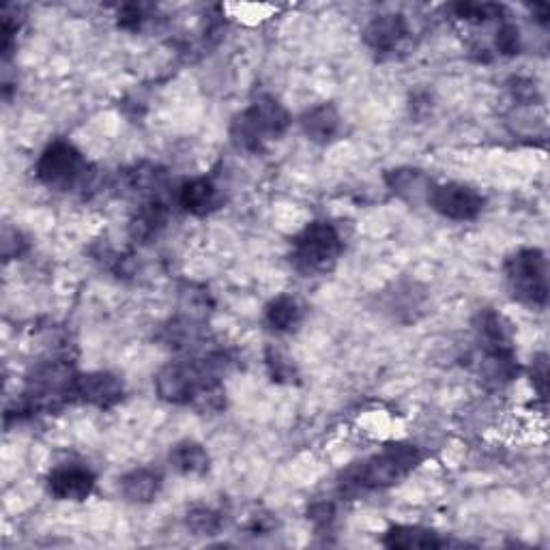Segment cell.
<instances>
[{
  "instance_id": "obj_18",
  "label": "cell",
  "mask_w": 550,
  "mask_h": 550,
  "mask_svg": "<svg viewBox=\"0 0 550 550\" xmlns=\"http://www.w3.org/2000/svg\"><path fill=\"white\" fill-rule=\"evenodd\" d=\"M303 321L301 303L291 295H280L265 308V323L278 334H291Z\"/></svg>"
},
{
  "instance_id": "obj_22",
  "label": "cell",
  "mask_w": 550,
  "mask_h": 550,
  "mask_svg": "<svg viewBox=\"0 0 550 550\" xmlns=\"http://www.w3.org/2000/svg\"><path fill=\"white\" fill-rule=\"evenodd\" d=\"M185 525L194 535H207V538H211V535H217L222 531L224 518L220 512H215L211 508H194L187 512Z\"/></svg>"
},
{
  "instance_id": "obj_20",
  "label": "cell",
  "mask_w": 550,
  "mask_h": 550,
  "mask_svg": "<svg viewBox=\"0 0 550 550\" xmlns=\"http://www.w3.org/2000/svg\"><path fill=\"white\" fill-rule=\"evenodd\" d=\"M166 346L175 351L181 349H190L198 340H200V327L196 318L183 316V318H175V321H170L164 329L162 336H159Z\"/></svg>"
},
{
  "instance_id": "obj_13",
  "label": "cell",
  "mask_w": 550,
  "mask_h": 550,
  "mask_svg": "<svg viewBox=\"0 0 550 550\" xmlns=\"http://www.w3.org/2000/svg\"><path fill=\"white\" fill-rule=\"evenodd\" d=\"M301 129L312 142L329 144L342 132V117L334 104H318L303 114Z\"/></svg>"
},
{
  "instance_id": "obj_14",
  "label": "cell",
  "mask_w": 550,
  "mask_h": 550,
  "mask_svg": "<svg viewBox=\"0 0 550 550\" xmlns=\"http://www.w3.org/2000/svg\"><path fill=\"white\" fill-rule=\"evenodd\" d=\"M166 224H168V207L162 200L149 198L136 209L132 222H129V237L140 243H149L155 237H159V233L166 228Z\"/></svg>"
},
{
  "instance_id": "obj_10",
  "label": "cell",
  "mask_w": 550,
  "mask_h": 550,
  "mask_svg": "<svg viewBox=\"0 0 550 550\" xmlns=\"http://www.w3.org/2000/svg\"><path fill=\"white\" fill-rule=\"evenodd\" d=\"M473 331L477 344L484 353H512L514 349V331L508 318L497 310H480L473 318Z\"/></svg>"
},
{
  "instance_id": "obj_16",
  "label": "cell",
  "mask_w": 550,
  "mask_h": 550,
  "mask_svg": "<svg viewBox=\"0 0 550 550\" xmlns=\"http://www.w3.org/2000/svg\"><path fill=\"white\" fill-rule=\"evenodd\" d=\"M164 486V477L157 469L140 467L123 475L119 484L121 495L132 503H151L157 499L159 490Z\"/></svg>"
},
{
  "instance_id": "obj_31",
  "label": "cell",
  "mask_w": 550,
  "mask_h": 550,
  "mask_svg": "<svg viewBox=\"0 0 550 550\" xmlns=\"http://www.w3.org/2000/svg\"><path fill=\"white\" fill-rule=\"evenodd\" d=\"M273 529V518L269 514H254L250 516L248 531L254 535H265Z\"/></svg>"
},
{
  "instance_id": "obj_11",
  "label": "cell",
  "mask_w": 550,
  "mask_h": 550,
  "mask_svg": "<svg viewBox=\"0 0 550 550\" xmlns=\"http://www.w3.org/2000/svg\"><path fill=\"white\" fill-rule=\"evenodd\" d=\"M409 37L407 18L400 13H383L370 20L364 31L366 46L376 54H394Z\"/></svg>"
},
{
  "instance_id": "obj_29",
  "label": "cell",
  "mask_w": 550,
  "mask_h": 550,
  "mask_svg": "<svg viewBox=\"0 0 550 550\" xmlns=\"http://www.w3.org/2000/svg\"><path fill=\"white\" fill-rule=\"evenodd\" d=\"M308 514H310V518L314 520L316 525L327 527L331 520H334L336 512H334V505H331V503H316V505H312Z\"/></svg>"
},
{
  "instance_id": "obj_5",
  "label": "cell",
  "mask_w": 550,
  "mask_h": 550,
  "mask_svg": "<svg viewBox=\"0 0 550 550\" xmlns=\"http://www.w3.org/2000/svg\"><path fill=\"white\" fill-rule=\"evenodd\" d=\"M35 175L50 190L71 192L86 185L91 166L76 144L69 140H54L39 155Z\"/></svg>"
},
{
  "instance_id": "obj_27",
  "label": "cell",
  "mask_w": 550,
  "mask_h": 550,
  "mask_svg": "<svg viewBox=\"0 0 550 550\" xmlns=\"http://www.w3.org/2000/svg\"><path fill=\"white\" fill-rule=\"evenodd\" d=\"M28 250V241L26 237L16 228H5L3 233V256L5 260L20 258Z\"/></svg>"
},
{
  "instance_id": "obj_9",
  "label": "cell",
  "mask_w": 550,
  "mask_h": 550,
  "mask_svg": "<svg viewBox=\"0 0 550 550\" xmlns=\"http://www.w3.org/2000/svg\"><path fill=\"white\" fill-rule=\"evenodd\" d=\"M95 488V473L78 465V462H65L54 467L48 475V492L56 501H86Z\"/></svg>"
},
{
  "instance_id": "obj_30",
  "label": "cell",
  "mask_w": 550,
  "mask_h": 550,
  "mask_svg": "<svg viewBox=\"0 0 550 550\" xmlns=\"http://www.w3.org/2000/svg\"><path fill=\"white\" fill-rule=\"evenodd\" d=\"M514 97L520 99V101H527V104H531V101L535 97H538V86H535V82H531V80H516Z\"/></svg>"
},
{
  "instance_id": "obj_1",
  "label": "cell",
  "mask_w": 550,
  "mask_h": 550,
  "mask_svg": "<svg viewBox=\"0 0 550 550\" xmlns=\"http://www.w3.org/2000/svg\"><path fill=\"white\" fill-rule=\"evenodd\" d=\"M235 359L224 351L200 359L170 361L155 376V392L164 402L217 413L226 407L222 379L233 370Z\"/></svg>"
},
{
  "instance_id": "obj_2",
  "label": "cell",
  "mask_w": 550,
  "mask_h": 550,
  "mask_svg": "<svg viewBox=\"0 0 550 550\" xmlns=\"http://www.w3.org/2000/svg\"><path fill=\"white\" fill-rule=\"evenodd\" d=\"M424 458L426 454L419 450L417 445H389L383 452L374 454L364 462H357L351 469H346L340 480V490L344 495L357 497L364 495V492L392 488L402 480H407V477L422 465Z\"/></svg>"
},
{
  "instance_id": "obj_26",
  "label": "cell",
  "mask_w": 550,
  "mask_h": 550,
  "mask_svg": "<svg viewBox=\"0 0 550 550\" xmlns=\"http://www.w3.org/2000/svg\"><path fill=\"white\" fill-rule=\"evenodd\" d=\"M117 20H119V26L125 28V31L136 33L144 26V22L149 20V13L144 5H123L117 11Z\"/></svg>"
},
{
  "instance_id": "obj_4",
  "label": "cell",
  "mask_w": 550,
  "mask_h": 550,
  "mask_svg": "<svg viewBox=\"0 0 550 550\" xmlns=\"http://www.w3.org/2000/svg\"><path fill=\"white\" fill-rule=\"evenodd\" d=\"M342 252L344 239L336 224L316 220L293 239L291 265L306 278H314V275H325L334 269Z\"/></svg>"
},
{
  "instance_id": "obj_25",
  "label": "cell",
  "mask_w": 550,
  "mask_h": 550,
  "mask_svg": "<svg viewBox=\"0 0 550 550\" xmlns=\"http://www.w3.org/2000/svg\"><path fill=\"white\" fill-rule=\"evenodd\" d=\"M267 368L273 381L278 383H293L297 379V368L291 359H288L284 353L267 349Z\"/></svg>"
},
{
  "instance_id": "obj_6",
  "label": "cell",
  "mask_w": 550,
  "mask_h": 550,
  "mask_svg": "<svg viewBox=\"0 0 550 550\" xmlns=\"http://www.w3.org/2000/svg\"><path fill=\"white\" fill-rule=\"evenodd\" d=\"M505 282L516 301L529 308L548 303V263L542 250L523 248L505 260Z\"/></svg>"
},
{
  "instance_id": "obj_24",
  "label": "cell",
  "mask_w": 550,
  "mask_h": 550,
  "mask_svg": "<svg viewBox=\"0 0 550 550\" xmlns=\"http://www.w3.org/2000/svg\"><path fill=\"white\" fill-rule=\"evenodd\" d=\"M495 48L503 56H516L523 50V35H520V28L512 22H501L495 33Z\"/></svg>"
},
{
  "instance_id": "obj_8",
  "label": "cell",
  "mask_w": 550,
  "mask_h": 550,
  "mask_svg": "<svg viewBox=\"0 0 550 550\" xmlns=\"http://www.w3.org/2000/svg\"><path fill=\"white\" fill-rule=\"evenodd\" d=\"M125 398V385L112 372H89L78 374L76 381V402L91 404L97 409H114Z\"/></svg>"
},
{
  "instance_id": "obj_28",
  "label": "cell",
  "mask_w": 550,
  "mask_h": 550,
  "mask_svg": "<svg viewBox=\"0 0 550 550\" xmlns=\"http://www.w3.org/2000/svg\"><path fill=\"white\" fill-rule=\"evenodd\" d=\"M531 381H533V387L538 389L540 398H546V383H548V361H546V355H538L533 361V368H531Z\"/></svg>"
},
{
  "instance_id": "obj_17",
  "label": "cell",
  "mask_w": 550,
  "mask_h": 550,
  "mask_svg": "<svg viewBox=\"0 0 550 550\" xmlns=\"http://www.w3.org/2000/svg\"><path fill=\"white\" fill-rule=\"evenodd\" d=\"M383 544L387 548H445L450 546L437 531L417 525H396L385 533Z\"/></svg>"
},
{
  "instance_id": "obj_19",
  "label": "cell",
  "mask_w": 550,
  "mask_h": 550,
  "mask_svg": "<svg viewBox=\"0 0 550 550\" xmlns=\"http://www.w3.org/2000/svg\"><path fill=\"white\" fill-rule=\"evenodd\" d=\"M170 467L181 475H202L211 467V456L205 445L196 441H181L170 450Z\"/></svg>"
},
{
  "instance_id": "obj_12",
  "label": "cell",
  "mask_w": 550,
  "mask_h": 550,
  "mask_svg": "<svg viewBox=\"0 0 550 550\" xmlns=\"http://www.w3.org/2000/svg\"><path fill=\"white\" fill-rule=\"evenodd\" d=\"M179 205L183 207V211L192 213V215H209L215 209H220L222 205V192L220 187H217L211 179L207 177H198L192 181H185L179 187Z\"/></svg>"
},
{
  "instance_id": "obj_3",
  "label": "cell",
  "mask_w": 550,
  "mask_h": 550,
  "mask_svg": "<svg viewBox=\"0 0 550 550\" xmlns=\"http://www.w3.org/2000/svg\"><path fill=\"white\" fill-rule=\"evenodd\" d=\"M291 127V114L273 95H260L237 114L230 125V138L239 151L260 153L271 140H280Z\"/></svg>"
},
{
  "instance_id": "obj_21",
  "label": "cell",
  "mask_w": 550,
  "mask_h": 550,
  "mask_svg": "<svg viewBox=\"0 0 550 550\" xmlns=\"http://www.w3.org/2000/svg\"><path fill=\"white\" fill-rule=\"evenodd\" d=\"M454 16L462 22L484 24L490 20H503L505 7L497 3H456L452 5Z\"/></svg>"
},
{
  "instance_id": "obj_15",
  "label": "cell",
  "mask_w": 550,
  "mask_h": 550,
  "mask_svg": "<svg viewBox=\"0 0 550 550\" xmlns=\"http://www.w3.org/2000/svg\"><path fill=\"white\" fill-rule=\"evenodd\" d=\"M385 183L394 194H398L400 198L409 200V202H419V200L428 202V196L434 187V183L428 179V175H424V172L417 168L389 170V172H385Z\"/></svg>"
},
{
  "instance_id": "obj_7",
  "label": "cell",
  "mask_w": 550,
  "mask_h": 550,
  "mask_svg": "<svg viewBox=\"0 0 550 550\" xmlns=\"http://www.w3.org/2000/svg\"><path fill=\"white\" fill-rule=\"evenodd\" d=\"M428 205L439 215L454 222H471L484 211L486 198L465 183L434 185L428 196Z\"/></svg>"
},
{
  "instance_id": "obj_23",
  "label": "cell",
  "mask_w": 550,
  "mask_h": 550,
  "mask_svg": "<svg viewBox=\"0 0 550 550\" xmlns=\"http://www.w3.org/2000/svg\"><path fill=\"white\" fill-rule=\"evenodd\" d=\"M181 306L185 310V316H190V318H196V321H200L202 316H207V312H211L213 299H211L207 288L190 284V286L185 288V291H181Z\"/></svg>"
}]
</instances>
